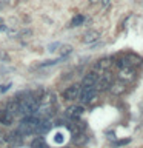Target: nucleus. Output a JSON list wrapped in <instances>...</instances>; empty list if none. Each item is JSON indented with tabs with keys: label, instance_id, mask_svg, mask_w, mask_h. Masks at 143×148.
Instances as JSON below:
<instances>
[{
	"label": "nucleus",
	"instance_id": "1",
	"mask_svg": "<svg viewBox=\"0 0 143 148\" xmlns=\"http://www.w3.org/2000/svg\"><path fill=\"white\" fill-rule=\"evenodd\" d=\"M18 103H20L22 114H25V116H35L37 110H39V105H40V100L37 99L34 94L26 92V96L23 97V99H18Z\"/></svg>",
	"mask_w": 143,
	"mask_h": 148
},
{
	"label": "nucleus",
	"instance_id": "2",
	"mask_svg": "<svg viewBox=\"0 0 143 148\" xmlns=\"http://www.w3.org/2000/svg\"><path fill=\"white\" fill-rule=\"evenodd\" d=\"M39 119L37 116H26L20 120V123L17 125V131L22 133L23 136H29V134L35 133V128H37V123H39Z\"/></svg>",
	"mask_w": 143,
	"mask_h": 148
},
{
	"label": "nucleus",
	"instance_id": "3",
	"mask_svg": "<svg viewBox=\"0 0 143 148\" xmlns=\"http://www.w3.org/2000/svg\"><path fill=\"white\" fill-rule=\"evenodd\" d=\"M97 92L99 91L94 86H82L78 100L82 102V105H91L97 100Z\"/></svg>",
	"mask_w": 143,
	"mask_h": 148
},
{
	"label": "nucleus",
	"instance_id": "4",
	"mask_svg": "<svg viewBox=\"0 0 143 148\" xmlns=\"http://www.w3.org/2000/svg\"><path fill=\"white\" fill-rule=\"evenodd\" d=\"M112 57H103V59H99L95 62L94 65V69L92 71H95L99 76H101V74H105V73H108L111 66H112Z\"/></svg>",
	"mask_w": 143,
	"mask_h": 148
},
{
	"label": "nucleus",
	"instance_id": "5",
	"mask_svg": "<svg viewBox=\"0 0 143 148\" xmlns=\"http://www.w3.org/2000/svg\"><path fill=\"white\" fill-rule=\"evenodd\" d=\"M112 82H114L112 80V74L108 71V73L99 76V80H97L94 88H95L97 91H106V90H109V86H111V83H112Z\"/></svg>",
	"mask_w": 143,
	"mask_h": 148
},
{
	"label": "nucleus",
	"instance_id": "6",
	"mask_svg": "<svg viewBox=\"0 0 143 148\" xmlns=\"http://www.w3.org/2000/svg\"><path fill=\"white\" fill-rule=\"evenodd\" d=\"M80 90H82V85L78 83H74V85H69L66 90L63 91V99L68 100V102H72V100H77L78 96H80Z\"/></svg>",
	"mask_w": 143,
	"mask_h": 148
},
{
	"label": "nucleus",
	"instance_id": "7",
	"mask_svg": "<svg viewBox=\"0 0 143 148\" xmlns=\"http://www.w3.org/2000/svg\"><path fill=\"white\" fill-rule=\"evenodd\" d=\"M128 91V85H126V82L125 80H115V82H112L111 83V86H109V92L112 96H122V94H125V92Z\"/></svg>",
	"mask_w": 143,
	"mask_h": 148
},
{
	"label": "nucleus",
	"instance_id": "8",
	"mask_svg": "<svg viewBox=\"0 0 143 148\" xmlns=\"http://www.w3.org/2000/svg\"><path fill=\"white\" fill-rule=\"evenodd\" d=\"M118 77H120V80H125V82L134 80V79H136V68H134V66H123V68H120Z\"/></svg>",
	"mask_w": 143,
	"mask_h": 148
},
{
	"label": "nucleus",
	"instance_id": "9",
	"mask_svg": "<svg viewBox=\"0 0 143 148\" xmlns=\"http://www.w3.org/2000/svg\"><path fill=\"white\" fill-rule=\"evenodd\" d=\"M83 113H85V108H83L82 105H71V106H68V110H66V116L71 120L74 119H80Z\"/></svg>",
	"mask_w": 143,
	"mask_h": 148
},
{
	"label": "nucleus",
	"instance_id": "10",
	"mask_svg": "<svg viewBox=\"0 0 143 148\" xmlns=\"http://www.w3.org/2000/svg\"><path fill=\"white\" fill-rule=\"evenodd\" d=\"M100 36H101L100 31H97V29H89V31H86L85 34H83L82 42H83V43H88V45L95 43V42L100 39Z\"/></svg>",
	"mask_w": 143,
	"mask_h": 148
},
{
	"label": "nucleus",
	"instance_id": "11",
	"mask_svg": "<svg viewBox=\"0 0 143 148\" xmlns=\"http://www.w3.org/2000/svg\"><path fill=\"white\" fill-rule=\"evenodd\" d=\"M6 111H9L14 117L18 114H22V111H20V103H18V99L17 97H12V99H9L6 102V108H5Z\"/></svg>",
	"mask_w": 143,
	"mask_h": 148
},
{
	"label": "nucleus",
	"instance_id": "12",
	"mask_svg": "<svg viewBox=\"0 0 143 148\" xmlns=\"http://www.w3.org/2000/svg\"><path fill=\"white\" fill-rule=\"evenodd\" d=\"M52 127L51 120L48 117H40L39 119V123H37V128H35V133L37 134H46Z\"/></svg>",
	"mask_w": 143,
	"mask_h": 148
},
{
	"label": "nucleus",
	"instance_id": "13",
	"mask_svg": "<svg viewBox=\"0 0 143 148\" xmlns=\"http://www.w3.org/2000/svg\"><path fill=\"white\" fill-rule=\"evenodd\" d=\"M68 128L71 130L72 136L74 134H78V133H85V128H86V122H83L80 119H74L72 123L68 125Z\"/></svg>",
	"mask_w": 143,
	"mask_h": 148
},
{
	"label": "nucleus",
	"instance_id": "14",
	"mask_svg": "<svg viewBox=\"0 0 143 148\" xmlns=\"http://www.w3.org/2000/svg\"><path fill=\"white\" fill-rule=\"evenodd\" d=\"M23 134L22 133H18L17 130H14L12 133H9V134H6V140L11 143V145H14V147H17V145H22L23 143Z\"/></svg>",
	"mask_w": 143,
	"mask_h": 148
},
{
	"label": "nucleus",
	"instance_id": "15",
	"mask_svg": "<svg viewBox=\"0 0 143 148\" xmlns=\"http://www.w3.org/2000/svg\"><path fill=\"white\" fill-rule=\"evenodd\" d=\"M97 80H99V74H97L95 71H91V73H88L86 76L83 77L82 86H95Z\"/></svg>",
	"mask_w": 143,
	"mask_h": 148
},
{
	"label": "nucleus",
	"instance_id": "16",
	"mask_svg": "<svg viewBox=\"0 0 143 148\" xmlns=\"http://www.w3.org/2000/svg\"><path fill=\"white\" fill-rule=\"evenodd\" d=\"M14 122V116L6 110H0V123L5 125V127H9Z\"/></svg>",
	"mask_w": 143,
	"mask_h": 148
},
{
	"label": "nucleus",
	"instance_id": "17",
	"mask_svg": "<svg viewBox=\"0 0 143 148\" xmlns=\"http://www.w3.org/2000/svg\"><path fill=\"white\" fill-rule=\"evenodd\" d=\"M72 142L76 143L77 147H83L85 143L88 142V136L85 133H78V134H74L72 136Z\"/></svg>",
	"mask_w": 143,
	"mask_h": 148
},
{
	"label": "nucleus",
	"instance_id": "18",
	"mask_svg": "<svg viewBox=\"0 0 143 148\" xmlns=\"http://www.w3.org/2000/svg\"><path fill=\"white\" fill-rule=\"evenodd\" d=\"M31 148H49V145L45 142L43 137H35L34 140L31 142Z\"/></svg>",
	"mask_w": 143,
	"mask_h": 148
},
{
	"label": "nucleus",
	"instance_id": "19",
	"mask_svg": "<svg viewBox=\"0 0 143 148\" xmlns=\"http://www.w3.org/2000/svg\"><path fill=\"white\" fill-rule=\"evenodd\" d=\"M126 59H128L129 65H131V66H134V68L138 66V65H142V59L138 57V56H136V54H128Z\"/></svg>",
	"mask_w": 143,
	"mask_h": 148
},
{
	"label": "nucleus",
	"instance_id": "20",
	"mask_svg": "<svg viewBox=\"0 0 143 148\" xmlns=\"http://www.w3.org/2000/svg\"><path fill=\"white\" fill-rule=\"evenodd\" d=\"M83 22H85V16H82V14H77V16L72 17L71 26H80V25H83Z\"/></svg>",
	"mask_w": 143,
	"mask_h": 148
},
{
	"label": "nucleus",
	"instance_id": "21",
	"mask_svg": "<svg viewBox=\"0 0 143 148\" xmlns=\"http://www.w3.org/2000/svg\"><path fill=\"white\" fill-rule=\"evenodd\" d=\"M72 53V46L71 45H62L60 46V57H66V56H69Z\"/></svg>",
	"mask_w": 143,
	"mask_h": 148
},
{
	"label": "nucleus",
	"instance_id": "22",
	"mask_svg": "<svg viewBox=\"0 0 143 148\" xmlns=\"http://www.w3.org/2000/svg\"><path fill=\"white\" fill-rule=\"evenodd\" d=\"M62 59H63V57L55 59V60H45V62H42V63H40V66L43 68V66H51V65H57L59 62H62Z\"/></svg>",
	"mask_w": 143,
	"mask_h": 148
},
{
	"label": "nucleus",
	"instance_id": "23",
	"mask_svg": "<svg viewBox=\"0 0 143 148\" xmlns=\"http://www.w3.org/2000/svg\"><path fill=\"white\" fill-rule=\"evenodd\" d=\"M8 143L6 140V134H3V133H0V148H3L5 145Z\"/></svg>",
	"mask_w": 143,
	"mask_h": 148
},
{
	"label": "nucleus",
	"instance_id": "24",
	"mask_svg": "<svg viewBox=\"0 0 143 148\" xmlns=\"http://www.w3.org/2000/svg\"><path fill=\"white\" fill-rule=\"evenodd\" d=\"M126 143H129V139H123V140H117L112 143V147H122V145H126Z\"/></svg>",
	"mask_w": 143,
	"mask_h": 148
},
{
	"label": "nucleus",
	"instance_id": "25",
	"mask_svg": "<svg viewBox=\"0 0 143 148\" xmlns=\"http://www.w3.org/2000/svg\"><path fill=\"white\" fill-rule=\"evenodd\" d=\"M54 140L57 142V143H62L63 140H65V137H63V134L62 133H57L55 134V137H54Z\"/></svg>",
	"mask_w": 143,
	"mask_h": 148
},
{
	"label": "nucleus",
	"instance_id": "26",
	"mask_svg": "<svg viewBox=\"0 0 143 148\" xmlns=\"http://www.w3.org/2000/svg\"><path fill=\"white\" fill-rule=\"evenodd\" d=\"M9 88H11V83H8V85H0V92H5V91H8Z\"/></svg>",
	"mask_w": 143,
	"mask_h": 148
},
{
	"label": "nucleus",
	"instance_id": "27",
	"mask_svg": "<svg viewBox=\"0 0 143 148\" xmlns=\"http://www.w3.org/2000/svg\"><path fill=\"white\" fill-rule=\"evenodd\" d=\"M57 46H60L59 43H52V45H49L48 46V51H55V48H57Z\"/></svg>",
	"mask_w": 143,
	"mask_h": 148
},
{
	"label": "nucleus",
	"instance_id": "28",
	"mask_svg": "<svg viewBox=\"0 0 143 148\" xmlns=\"http://www.w3.org/2000/svg\"><path fill=\"white\" fill-rule=\"evenodd\" d=\"M101 2V5H103V6H108V5L111 3V0H100Z\"/></svg>",
	"mask_w": 143,
	"mask_h": 148
},
{
	"label": "nucleus",
	"instance_id": "29",
	"mask_svg": "<svg viewBox=\"0 0 143 148\" xmlns=\"http://www.w3.org/2000/svg\"><path fill=\"white\" fill-rule=\"evenodd\" d=\"M5 29H6V26H5L3 23H2V25H0V31H5Z\"/></svg>",
	"mask_w": 143,
	"mask_h": 148
},
{
	"label": "nucleus",
	"instance_id": "30",
	"mask_svg": "<svg viewBox=\"0 0 143 148\" xmlns=\"http://www.w3.org/2000/svg\"><path fill=\"white\" fill-rule=\"evenodd\" d=\"M2 23H3V22H2V18H0V25H2Z\"/></svg>",
	"mask_w": 143,
	"mask_h": 148
},
{
	"label": "nucleus",
	"instance_id": "31",
	"mask_svg": "<svg viewBox=\"0 0 143 148\" xmlns=\"http://www.w3.org/2000/svg\"><path fill=\"white\" fill-rule=\"evenodd\" d=\"M89 2H97V0H89Z\"/></svg>",
	"mask_w": 143,
	"mask_h": 148
},
{
	"label": "nucleus",
	"instance_id": "32",
	"mask_svg": "<svg viewBox=\"0 0 143 148\" xmlns=\"http://www.w3.org/2000/svg\"><path fill=\"white\" fill-rule=\"evenodd\" d=\"M63 148H68V147H63Z\"/></svg>",
	"mask_w": 143,
	"mask_h": 148
}]
</instances>
